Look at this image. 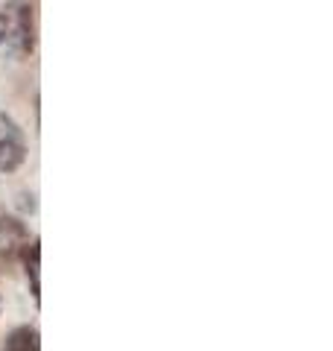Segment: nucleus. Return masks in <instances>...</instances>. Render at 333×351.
Segmentation results:
<instances>
[{"label": "nucleus", "mask_w": 333, "mask_h": 351, "mask_svg": "<svg viewBox=\"0 0 333 351\" xmlns=\"http://www.w3.org/2000/svg\"><path fill=\"white\" fill-rule=\"evenodd\" d=\"M32 53V9L27 3L0 6V56L24 59Z\"/></svg>", "instance_id": "obj_1"}, {"label": "nucleus", "mask_w": 333, "mask_h": 351, "mask_svg": "<svg viewBox=\"0 0 333 351\" xmlns=\"http://www.w3.org/2000/svg\"><path fill=\"white\" fill-rule=\"evenodd\" d=\"M27 161V138L6 112H0V173H12Z\"/></svg>", "instance_id": "obj_2"}, {"label": "nucleus", "mask_w": 333, "mask_h": 351, "mask_svg": "<svg viewBox=\"0 0 333 351\" xmlns=\"http://www.w3.org/2000/svg\"><path fill=\"white\" fill-rule=\"evenodd\" d=\"M29 243L27 226L15 217H0V258H15L18 252H24Z\"/></svg>", "instance_id": "obj_3"}, {"label": "nucleus", "mask_w": 333, "mask_h": 351, "mask_svg": "<svg viewBox=\"0 0 333 351\" xmlns=\"http://www.w3.org/2000/svg\"><path fill=\"white\" fill-rule=\"evenodd\" d=\"M38 331L32 325H21L15 328L12 334L6 337V343L0 351H41V343H38Z\"/></svg>", "instance_id": "obj_4"}, {"label": "nucleus", "mask_w": 333, "mask_h": 351, "mask_svg": "<svg viewBox=\"0 0 333 351\" xmlns=\"http://www.w3.org/2000/svg\"><path fill=\"white\" fill-rule=\"evenodd\" d=\"M21 258H24V267H27V278H29V293L32 299L41 302V284H38V269H41V249H38V240H32L27 243V249L21 252Z\"/></svg>", "instance_id": "obj_5"}]
</instances>
